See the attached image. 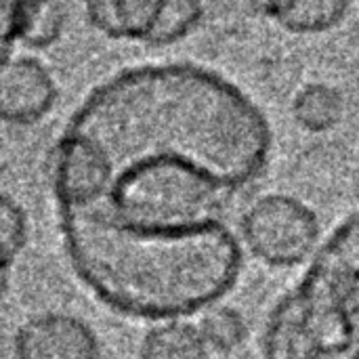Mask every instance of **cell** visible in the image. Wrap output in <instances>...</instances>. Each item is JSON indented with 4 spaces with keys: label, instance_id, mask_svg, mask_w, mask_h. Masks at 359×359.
I'll list each match as a JSON object with an SVG mask.
<instances>
[{
    "label": "cell",
    "instance_id": "cell-1",
    "mask_svg": "<svg viewBox=\"0 0 359 359\" xmlns=\"http://www.w3.org/2000/svg\"><path fill=\"white\" fill-rule=\"evenodd\" d=\"M273 149L263 109L198 63L126 67L72 111L50 160L78 278L111 309L177 320L238 282L231 200Z\"/></svg>",
    "mask_w": 359,
    "mask_h": 359
},
{
    "label": "cell",
    "instance_id": "cell-12",
    "mask_svg": "<svg viewBox=\"0 0 359 359\" xmlns=\"http://www.w3.org/2000/svg\"><path fill=\"white\" fill-rule=\"evenodd\" d=\"M27 242V219L23 208L0 191V246L17 259Z\"/></svg>",
    "mask_w": 359,
    "mask_h": 359
},
{
    "label": "cell",
    "instance_id": "cell-2",
    "mask_svg": "<svg viewBox=\"0 0 359 359\" xmlns=\"http://www.w3.org/2000/svg\"><path fill=\"white\" fill-rule=\"evenodd\" d=\"M240 229L246 248L271 267L301 265L320 240L316 212L284 194L259 198L244 212Z\"/></svg>",
    "mask_w": 359,
    "mask_h": 359
},
{
    "label": "cell",
    "instance_id": "cell-3",
    "mask_svg": "<svg viewBox=\"0 0 359 359\" xmlns=\"http://www.w3.org/2000/svg\"><path fill=\"white\" fill-rule=\"evenodd\" d=\"M59 88L50 72L34 57L8 59L0 67V120L29 126L50 114Z\"/></svg>",
    "mask_w": 359,
    "mask_h": 359
},
{
    "label": "cell",
    "instance_id": "cell-11",
    "mask_svg": "<svg viewBox=\"0 0 359 359\" xmlns=\"http://www.w3.org/2000/svg\"><path fill=\"white\" fill-rule=\"evenodd\" d=\"M65 6L61 0H44L25 21L19 44L32 50L50 48L63 34Z\"/></svg>",
    "mask_w": 359,
    "mask_h": 359
},
{
    "label": "cell",
    "instance_id": "cell-10",
    "mask_svg": "<svg viewBox=\"0 0 359 359\" xmlns=\"http://www.w3.org/2000/svg\"><path fill=\"white\" fill-rule=\"evenodd\" d=\"M204 15L202 0H164L162 15L147 38V46H170L187 38Z\"/></svg>",
    "mask_w": 359,
    "mask_h": 359
},
{
    "label": "cell",
    "instance_id": "cell-5",
    "mask_svg": "<svg viewBox=\"0 0 359 359\" xmlns=\"http://www.w3.org/2000/svg\"><path fill=\"white\" fill-rule=\"evenodd\" d=\"M164 0H84L88 23L111 40L147 42Z\"/></svg>",
    "mask_w": 359,
    "mask_h": 359
},
{
    "label": "cell",
    "instance_id": "cell-6",
    "mask_svg": "<svg viewBox=\"0 0 359 359\" xmlns=\"http://www.w3.org/2000/svg\"><path fill=\"white\" fill-rule=\"evenodd\" d=\"M297 124L313 135L332 130L345 116V101L339 88L326 82L305 84L292 99Z\"/></svg>",
    "mask_w": 359,
    "mask_h": 359
},
{
    "label": "cell",
    "instance_id": "cell-4",
    "mask_svg": "<svg viewBox=\"0 0 359 359\" xmlns=\"http://www.w3.org/2000/svg\"><path fill=\"white\" fill-rule=\"evenodd\" d=\"M101 347L93 328L65 313L29 320L15 337V359H99Z\"/></svg>",
    "mask_w": 359,
    "mask_h": 359
},
{
    "label": "cell",
    "instance_id": "cell-13",
    "mask_svg": "<svg viewBox=\"0 0 359 359\" xmlns=\"http://www.w3.org/2000/svg\"><path fill=\"white\" fill-rule=\"evenodd\" d=\"M255 15H261L265 19H271L280 23V19L288 13L292 0H246Z\"/></svg>",
    "mask_w": 359,
    "mask_h": 359
},
{
    "label": "cell",
    "instance_id": "cell-7",
    "mask_svg": "<svg viewBox=\"0 0 359 359\" xmlns=\"http://www.w3.org/2000/svg\"><path fill=\"white\" fill-rule=\"evenodd\" d=\"M208 355L210 351L198 328L179 320L151 328L141 343V359H208Z\"/></svg>",
    "mask_w": 359,
    "mask_h": 359
},
{
    "label": "cell",
    "instance_id": "cell-9",
    "mask_svg": "<svg viewBox=\"0 0 359 359\" xmlns=\"http://www.w3.org/2000/svg\"><path fill=\"white\" fill-rule=\"evenodd\" d=\"M196 328L208 351L217 353H231L248 339L246 320L233 307H208Z\"/></svg>",
    "mask_w": 359,
    "mask_h": 359
},
{
    "label": "cell",
    "instance_id": "cell-8",
    "mask_svg": "<svg viewBox=\"0 0 359 359\" xmlns=\"http://www.w3.org/2000/svg\"><path fill=\"white\" fill-rule=\"evenodd\" d=\"M351 4L353 0H292L278 25L297 36L324 34L345 21Z\"/></svg>",
    "mask_w": 359,
    "mask_h": 359
},
{
    "label": "cell",
    "instance_id": "cell-14",
    "mask_svg": "<svg viewBox=\"0 0 359 359\" xmlns=\"http://www.w3.org/2000/svg\"><path fill=\"white\" fill-rule=\"evenodd\" d=\"M8 273H11V269H2L0 267V299L6 294V290H8Z\"/></svg>",
    "mask_w": 359,
    "mask_h": 359
}]
</instances>
